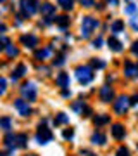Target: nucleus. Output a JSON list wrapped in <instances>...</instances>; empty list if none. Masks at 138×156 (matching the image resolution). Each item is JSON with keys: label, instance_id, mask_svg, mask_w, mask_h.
Listing matches in <instances>:
<instances>
[{"label": "nucleus", "instance_id": "7c9ffc66", "mask_svg": "<svg viewBox=\"0 0 138 156\" xmlns=\"http://www.w3.org/2000/svg\"><path fill=\"white\" fill-rule=\"evenodd\" d=\"M92 66H93V68H104L105 62L104 61H99V59H93V61H92Z\"/></svg>", "mask_w": 138, "mask_h": 156}, {"label": "nucleus", "instance_id": "9d476101", "mask_svg": "<svg viewBox=\"0 0 138 156\" xmlns=\"http://www.w3.org/2000/svg\"><path fill=\"white\" fill-rule=\"evenodd\" d=\"M124 75H126L128 78H135L138 75V68L135 66V64H131L130 61L124 62Z\"/></svg>", "mask_w": 138, "mask_h": 156}, {"label": "nucleus", "instance_id": "6ab92c4d", "mask_svg": "<svg viewBox=\"0 0 138 156\" xmlns=\"http://www.w3.org/2000/svg\"><path fill=\"white\" fill-rule=\"evenodd\" d=\"M26 142H28V135L26 134L16 135V147H26Z\"/></svg>", "mask_w": 138, "mask_h": 156}, {"label": "nucleus", "instance_id": "4468645a", "mask_svg": "<svg viewBox=\"0 0 138 156\" xmlns=\"http://www.w3.org/2000/svg\"><path fill=\"white\" fill-rule=\"evenodd\" d=\"M55 82H57V85L59 87H69V75L67 73H59L57 75V78H55Z\"/></svg>", "mask_w": 138, "mask_h": 156}, {"label": "nucleus", "instance_id": "20e7f679", "mask_svg": "<svg viewBox=\"0 0 138 156\" xmlns=\"http://www.w3.org/2000/svg\"><path fill=\"white\" fill-rule=\"evenodd\" d=\"M21 9L24 16H33L38 11V2L36 0H21Z\"/></svg>", "mask_w": 138, "mask_h": 156}, {"label": "nucleus", "instance_id": "c03bdc74", "mask_svg": "<svg viewBox=\"0 0 138 156\" xmlns=\"http://www.w3.org/2000/svg\"><path fill=\"white\" fill-rule=\"evenodd\" d=\"M0 2H4V0H0Z\"/></svg>", "mask_w": 138, "mask_h": 156}, {"label": "nucleus", "instance_id": "473e14b6", "mask_svg": "<svg viewBox=\"0 0 138 156\" xmlns=\"http://www.w3.org/2000/svg\"><path fill=\"white\" fill-rule=\"evenodd\" d=\"M135 11H136V5H135V4H128V5H126V12H128V14H133Z\"/></svg>", "mask_w": 138, "mask_h": 156}, {"label": "nucleus", "instance_id": "5701e85b", "mask_svg": "<svg viewBox=\"0 0 138 156\" xmlns=\"http://www.w3.org/2000/svg\"><path fill=\"white\" fill-rule=\"evenodd\" d=\"M123 30H124V23L123 21H114L112 23V31H114V33H121Z\"/></svg>", "mask_w": 138, "mask_h": 156}, {"label": "nucleus", "instance_id": "cd10ccee", "mask_svg": "<svg viewBox=\"0 0 138 156\" xmlns=\"http://www.w3.org/2000/svg\"><path fill=\"white\" fill-rule=\"evenodd\" d=\"M5 89H7V80L0 76V95L5 94Z\"/></svg>", "mask_w": 138, "mask_h": 156}, {"label": "nucleus", "instance_id": "b1692460", "mask_svg": "<svg viewBox=\"0 0 138 156\" xmlns=\"http://www.w3.org/2000/svg\"><path fill=\"white\" fill-rule=\"evenodd\" d=\"M5 50H7V56H9V57H16L17 54H19V50H17L14 45H11V44L5 47Z\"/></svg>", "mask_w": 138, "mask_h": 156}, {"label": "nucleus", "instance_id": "4be33fe9", "mask_svg": "<svg viewBox=\"0 0 138 156\" xmlns=\"http://www.w3.org/2000/svg\"><path fill=\"white\" fill-rule=\"evenodd\" d=\"M11 118L9 116H4V118H0V128H4V130H11Z\"/></svg>", "mask_w": 138, "mask_h": 156}, {"label": "nucleus", "instance_id": "c85d7f7f", "mask_svg": "<svg viewBox=\"0 0 138 156\" xmlns=\"http://www.w3.org/2000/svg\"><path fill=\"white\" fill-rule=\"evenodd\" d=\"M116 156H130V151L126 149V147H119L116 153Z\"/></svg>", "mask_w": 138, "mask_h": 156}, {"label": "nucleus", "instance_id": "4c0bfd02", "mask_svg": "<svg viewBox=\"0 0 138 156\" xmlns=\"http://www.w3.org/2000/svg\"><path fill=\"white\" fill-rule=\"evenodd\" d=\"M40 71H43V75H49V68H40Z\"/></svg>", "mask_w": 138, "mask_h": 156}, {"label": "nucleus", "instance_id": "423d86ee", "mask_svg": "<svg viewBox=\"0 0 138 156\" xmlns=\"http://www.w3.org/2000/svg\"><path fill=\"white\" fill-rule=\"evenodd\" d=\"M52 139H54V134H52L47 127H42V125H40L38 132H36V140H38V144H47V142H50Z\"/></svg>", "mask_w": 138, "mask_h": 156}, {"label": "nucleus", "instance_id": "393cba45", "mask_svg": "<svg viewBox=\"0 0 138 156\" xmlns=\"http://www.w3.org/2000/svg\"><path fill=\"white\" fill-rule=\"evenodd\" d=\"M85 102H83L81 99L78 101V102H72V109H74V111H78V113H83V109H85Z\"/></svg>", "mask_w": 138, "mask_h": 156}, {"label": "nucleus", "instance_id": "c9c22d12", "mask_svg": "<svg viewBox=\"0 0 138 156\" xmlns=\"http://www.w3.org/2000/svg\"><path fill=\"white\" fill-rule=\"evenodd\" d=\"M93 47H102V38H97V40H93Z\"/></svg>", "mask_w": 138, "mask_h": 156}, {"label": "nucleus", "instance_id": "37998d69", "mask_svg": "<svg viewBox=\"0 0 138 156\" xmlns=\"http://www.w3.org/2000/svg\"><path fill=\"white\" fill-rule=\"evenodd\" d=\"M0 156H5V154H0Z\"/></svg>", "mask_w": 138, "mask_h": 156}, {"label": "nucleus", "instance_id": "f704fd0d", "mask_svg": "<svg viewBox=\"0 0 138 156\" xmlns=\"http://www.w3.org/2000/svg\"><path fill=\"white\" fill-rule=\"evenodd\" d=\"M135 104H138V94H135L131 99H130V106H135Z\"/></svg>", "mask_w": 138, "mask_h": 156}, {"label": "nucleus", "instance_id": "2f4dec72", "mask_svg": "<svg viewBox=\"0 0 138 156\" xmlns=\"http://www.w3.org/2000/svg\"><path fill=\"white\" fill-rule=\"evenodd\" d=\"M54 64L55 66H62V64H64V56H57L54 59Z\"/></svg>", "mask_w": 138, "mask_h": 156}, {"label": "nucleus", "instance_id": "0eeeda50", "mask_svg": "<svg viewBox=\"0 0 138 156\" xmlns=\"http://www.w3.org/2000/svg\"><path fill=\"white\" fill-rule=\"evenodd\" d=\"M14 108L19 111V115H21V116H29V113H31V109H29V106H28V102L24 99L14 101Z\"/></svg>", "mask_w": 138, "mask_h": 156}, {"label": "nucleus", "instance_id": "f03ea898", "mask_svg": "<svg viewBox=\"0 0 138 156\" xmlns=\"http://www.w3.org/2000/svg\"><path fill=\"white\" fill-rule=\"evenodd\" d=\"M21 95L24 97V101H26V102L35 101V99H36V85H35L33 82H26V83H22Z\"/></svg>", "mask_w": 138, "mask_h": 156}, {"label": "nucleus", "instance_id": "2eb2a0df", "mask_svg": "<svg viewBox=\"0 0 138 156\" xmlns=\"http://www.w3.org/2000/svg\"><path fill=\"white\" fill-rule=\"evenodd\" d=\"M24 73H26V66H24V64H19V66L16 68V71L11 75V80L12 82H17L21 76H24Z\"/></svg>", "mask_w": 138, "mask_h": 156}, {"label": "nucleus", "instance_id": "412c9836", "mask_svg": "<svg viewBox=\"0 0 138 156\" xmlns=\"http://www.w3.org/2000/svg\"><path fill=\"white\" fill-rule=\"evenodd\" d=\"M109 120H110V118L107 116V115H99V116L93 118L95 125H105V123H109Z\"/></svg>", "mask_w": 138, "mask_h": 156}, {"label": "nucleus", "instance_id": "72a5a7b5", "mask_svg": "<svg viewBox=\"0 0 138 156\" xmlns=\"http://www.w3.org/2000/svg\"><path fill=\"white\" fill-rule=\"evenodd\" d=\"M83 7H92L93 5V0H79Z\"/></svg>", "mask_w": 138, "mask_h": 156}, {"label": "nucleus", "instance_id": "e433bc0d", "mask_svg": "<svg viewBox=\"0 0 138 156\" xmlns=\"http://www.w3.org/2000/svg\"><path fill=\"white\" fill-rule=\"evenodd\" d=\"M131 52L133 54H138V42H135V44L131 45Z\"/></svg>", "mask_w": 138, "mask_h": 156}, {"label": "nucleus", "instance_id": "1a4fd4ad", "mask_svg": "<svg viewBox=\"0 0 138 156\" xmlns=\"http://www.w3.org/2000/svg\"><path fill=\"white\" fill-rule=\"evenodd\" d=\"M21 44H24L26 47H29V49H33L35 45L38 44V38H36L35 35H22L21 37Z\"/></svg>", "mask_w": 138, "mask_h": 156}, {"label": "nucleus", "instance_id": "ddd939ff", "mask_svg": "<svg viewBox=\"0 0 138 156\" xmlns=\"http://www.w3.org/2000/svg\"><path fill=\"white\" fill-rule=\"evenodd\" d=\"M50 56H52V47H45V49L36 50V52H35V57L40 59V61H45V59L50 57Z\"/></svg>", "mask_w": 138, "mask_h": 156}, {"label": "nucleus", "instance_id": "f257e3e1", "mask_svg": "<svg viewBox=\"0 0 138 156\" xmlns=\"http://www.w3.org/2000/svg\"><path fill=\"white\" fill-rule=\"evenodd\" d=\"M99 26V21L92 16H85L83 17V23H81V37L83 38H88L92 31Z\"/></svg>", "mask_w": 138, "mask_h": 156}, {"label": "nucleus", "instance_id": "9b49d317", "mask_svg": "<svg viewBox=\"0 0 138 156\" xmlns=\"http://www.w3.org/2000/svg\"><path fill=\"white\" fill-rule=\"evenodd\" d=\"M40 12H42V14H43V16H52V14H54L55 12V5L54 4H49V2H45V4H42V5H40Z\"/></svg>", "mask_w": 138, "mask_h": 156}, {"label": "nucleus", "instance_id": "7ed1b4c3", "mask_svg": "<svg viewBox=\"0 0 138 156\" xmlns=\"http://www.w3.org/2000/svg\"><path fill=\"white\" fill-rule=\"evenodd\" d=\"M76 78L81 82L83 85L90 83L93 80V73H92V68L90 66H79L76 68Z\"/></svg>", "mask_w": 138, "mask_h": 156}, {"label": "nucleus", "instance_id": "79ce46f5", "mask_svg": "<svg viewBox=\"0 0 138 156\" xmlns=\"http://www.w3.org/2000/svg\"><path fill=\"white\" fill-rule=\"evenodd\" d=\"M2 31H5V26H4V24H0V33H2Z\"/></svg>", "mask_w": 138, "mask_h": 156}, {"label": "nucleus", "instance_id": "a18cd8bd", "mask_svg": "<svg viewBox=\"0 0 138 156\" xmlns=\"http://www.w3.org/2000/svg\"><path fill=\"white\" fill-rule=\"evenodd\" d=\"M136 68H138V66H136Z\"/></svg>", "mask_w": 138, "mask_h": 156}, {"label": "nucleus", "instance_id": "dca6fc26", "mask_svg": "<svg viewBox=\"0 0 138 156\" xmlns=\"http://www.w3.org/2000/svg\"><path fill=\"white\" fill-rule=\"evenodd\" d=\"M54 21L61 26V30H66L67 26H69V17H67V16H55Z\"/></svg>", "mask_w": 138, "mask_h": 156}, {"label": "nucleus", "instance_id": "a211bd4d", "mask_svg": "<svg viewBox=\"0 0 138 156\" xmlns=\"http://www.w3.org/2000/svg\"><path fill=\"white\" fill-rule=\"evenodd\" d=\"M92 142H93V144H99V146L105 144V135L102 134V132H95V134L92 135Z\"/></svg>", "mask_w": 138, "mask_h": 156}, {"label": "nucleus", "instance_id": "ea45409f", "mask_svg": "<svg viewBox=\"0 0 138 156\" xmlns=\"http://www.w3.org/2000/svg\"><path fill=\"white\" fill-rule=\"evenodd\" d=\"M117 2L119 0H109V4H112V5H117Z\"/></svg>", "mask_w": 138, "mask_h": 156}, {"label": "nucleus", "instance_id": "a19ab883", "mask_svg": "<svg viewBox=\"0 0 138 156\" xmlns=\"http://www.w3.org/2000/svg\"><path fill=\"white\" fill-rule=\"evenodd\" d=\"M83 153H85V154H88V156H95L93 153H88V151H81V154H83Z\"/></svg>", "mask_w": 138, "mask_h": 156}, {"label": "nucleus", "instance_id": "58836bf2", "mask_svg": "<svg viewBox=\"0 0 138 156\" xmlns=\"http://www.w3.org/2000/svg\"><path fill=\"white\" fill-rule=\"evenodd\" d=\"M62 95H64V97H67V95H69V90L64 89V90H62Z\"/></svg>", "mask_w": 138, "mask_h": 156}, {"label": "nucleus", "instance_id": "c756f323", "mask_svg": "<svg viewBox=\"0 0 138 156\" xmlns=\"http://www.w3.org/2000/svg\"><path fill=\"white\" fill-rule=\"evenodd\" d=\"M64 139H71L72 135H74V130H72V128H67V130H64Z\"/></svg>", "mask_w": 138, "mask_h": 156}, {"label": "nucleus", "instance_id": "f8f14e48", "mask_svg": "<svg viewBox=\"0 0 138 156\" xmlns=\"http://www.w3.org/2000/svg\"><path fill=\"white\" fill-rule=\"evenodd\" d=\"M112 137L114 139H123L124 137V127H123L121 123H116V125H112Z\"/></svg>", "mask_w": 138, "mask_h": 156}, {"label": "nucleus", "instance_id": "39448f33", "mask_svg": "<svg viewBox=\"0 0 138 156\" xmlns=\"http://www.w3.org/2000/svg\"><path fill=\"white\" fill-rule=\"evenodd\" d=\"M130 108V97L126 95H119L116 101H114V109H116L117 115H124Z\"/></svg>", "mask_w": 138, "mask_h": 156}, {"label": "nucleus", "instance_id": "bb28decb", "mask_svg": "<svg viewBox=\"0 0 138 156\" xmlns=\"http://www.w3.org/2000/svg\"><path fill=\"white\" fill-rule=\"evenodd\" d=\"M61 123H67V116L64 113H59L57 118H55V125H61Z\"/></svg>", "mask_w": 138, "mask_h": 156}, {"label": "nucleus", "instance_id": "6e6552de", "mask_svg": "<svg viewBox=\"0 0 138 156\" xmlns=\"http://www.w3.org/2000/svg\"><path fill=\"white\" fill-rule=\"evenodd\" d=\"M99 94H100V101H104V102H110V101L114 99V92H112V89H110L109 85H104Z\"/></svg>", "mask_w": 138, "mask_h": 156}, {"label": "nucleus", "instance_id": "a878e982", "mask_svg": "<svg viewBox=\"0 0 138 156\" xmlns=\"http://www.w3.org/2000/svg\"><path fill=\"white\" fill-rule=\"evenodd\" d=\"M72 2H74V0H59V5L67 11V9H71L72 7Z\"/></svg>", "mask_w": 138, "mask_h": 156}, {"label": "nucleus", "instance_id": "f3484780", "mask_svg": "<svg viewBox=\"0 0 138 156\" xmlns=\"http://www.w3.org/2000/svg\"><path fill=\"white\" fill-rule=\"evenodd\" d=\"M107 44H109V49L114 50V52H121V50H123L121 42H119L117 38H109V42H107Z\"/></svg>", "mask_w": 138, "mask_h": 156}, {"label": "nucleus", "instance_id": "aec40b11", "mask_svg": "<svg viewBox=\"0 0 138 156\" xmlns=\"http://www.w3.org/2000/svg\"><path fill=\"white\" fill-rule=\"evenodd\" d=\"M4 140H5V146L9 149H14V147H16V135L14 134H7Z\"/></svg>", "mask_w": 138, "mask_h": 156}]
</instances>
